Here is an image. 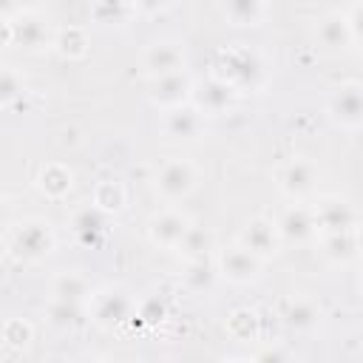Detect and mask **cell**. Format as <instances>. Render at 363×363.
<instances>
[{
    "mask_svg": "<svg viewBox=\"0 0 363 363\" xmlns=\"http://www.w3.org/2000/svg\"><path fill=\"white\" fill-rule=\"evenodd\" d=\"M11 252L20 258V261H43L51 255L54 250V233L48 227V221H40V218H28L23 224H17L11 230V241H9Z\"/></svg>",
    "mask_w": 363,
    "mask_h": 363,
    "instance_id": "6da1fadb",
    "label": "cell"
},
{
    "mask_svg": "<svg viewBox=\"0 0 363 363\" xmlns=\"http://www.w3.org/2000/svg\"><path fill=\"white\" fill-rule=\"evenodd\" d=\"M133 315V298L122 286H102L88 301V318L99 326H119Z\"/></svg>",
    "mask_w": 363,
    "mask_h": 363,
    "instance_id": "7a4b0ae2",
    "label": "cell"
},
{
    "mask_svg": "<svg viewBox=\"0 0 363 363\" xmlns=\"http://www.w3.org/2000/svg\"><path fill=\"white\" fill-rule=\"evenodd\" d=\"M199 184V170L187 159H170L156 173V193L164 201H182L187 199Z\"/></svg>",
    "mask_w": 363,
    "mask_h": 363,
    "instance_id": "3957f363",
    "label": "cell"
},
{
    "mask_svg": "<svg viewBox=\"0 0 363 363\" xmlns=\"http://www.w3.org/2000/svg\"><path fill=\"white\" fill-rule=\"evenodd\" d=\"M227 85H233L235 91H252L264 82V62L258 60V54L247 51V48H235L224 54V77Z\"/></svg>",
    "mask_w": 363,
    "mask_h": 363,
    "instance_id": "277c9868",
    "label": "cell"
},
{
    "mask_svg": "<svg viewBox=\"0 0 363 363\" xmlns=\"http://www.w3.org/2000/svg\"><path fill=\"white\" fill-rule=\"evenodd\" d=\"M193 85L196 82L187 77V71L164 74V77H156L147 82V99L162 111H173L193 99Z\"/></svg>",
    "mask_w": 363,
    "mask_h": 363,
    "instance_id": "5b68a950",
    "label": "cell"
},
{
    "mask_svg": "<svg viewBox=\"0 0 363 363\" xmlns=\"http://www.w3.org/2000/svg\"><path fill=\"white\" fill-rule=\"evenodd\" d=\"M326 111L335 125L360 128L363 125V82H346L335 88L326 99Z\"/></svg>",
    "mask_w": 363,
    "mask_h": 363,
    "instance_id": "8992f818",
    "label": "cell"
},
{
    "mask_svg": "<svg viewBox=\"0 0 363 363\" xmlns=\"http://www.w3.org/2000/svg\"><path fill=\"white\" fill-rule=\"evenodd\" d=\"M235 244L244 247V250H247L250 255H255L258 261H267V258H272V255L278 252V247H281V233H278L275 221L258 216V218H250V221L241 227Z\"/></svg>",
    "mask_w": 363,
    "mask_h": 363,
    "instance_id": "52a82bcc",
    "label": "cell"
},
{
    "mask_svg": "<svg viewBox=\"0 0 363 363\" xmlns=\"http://www.w3.org/2000/svg\"><path fill=\"white\" fill-rule=\"evenodd\" d=\"M184 48L176 40H153L145 54H142V68L150 79L164 77V74H176L184 71Z\"/></svg>",
    "mask_w": 363,
    "mask_h": 363,
    "instance_id": "ba28073f",
    "label": "cell"
},
{
    "mask_svg": "<svg viewBox=\"0 0 363 363\" xmlns=\"http://www.w3.org/2000/svg\"><path fill=\"white\" fill-rule=\"evenodd\" d=\"M233 99H235V88L227 85L221 77H210V79H201L193 85L190 105L199 108L201 116H218L233 108Z\"/></svg>",
    "mask_w": 363,
    "mask_h": 363,
    "instance_id": "9c48e42d",
    "label": "cell"
},
{
    "mask_svg": "<svg viewBox=\"0 0 363 363\" xmlns=\"http://www.w3.org/2000/svg\"><path fill=\"white\" fill-rule=\"evenodd\" d=\"M318 176H320V170H318V164L312 159H292V162H286L281 167L278 187L289 199H306L315 190Z\"/></svg>",
    "mask_w": 363,
    "mask_h": 363,
    "instance_id": "30bf717a",
    "label": "cell"
},
{
    "mask_svg": "<svg viewBox=\"0 0 363 363\" xmlns=\"http://www.w3.org/2000/svg\"><path fill=\"white\" fill-rule=\"evenodd\" d=\"M193 227V221L182 213V210H162L147 221V238L156 247L164 250H176L182 244V238L187 235V230Z\"/></svg>",
    "mask_w": 363,
    "mask_h": 363,
    "instance_id": "8fae6325",
    "label": "cell"
},
{
    "mask_svg": "<svg viewBox=\"0 0 363 363\" xmlns=\"http://www.w3.org/2000/svg\"><path fill=\"white\" fill-rule=\"evenodd\" d=\"M216 269L221 278H227L230 284H250L258 278V269H261V261L255 255H250L244 247L233 244L227 250H218L216 255Z\"/></svg>",
    "mask_w": 363,
    "mask_h": 363,
    "instance_id": "7c38bea8",
    "label": "cell"
},
{
    "mask_svg": "<svg viewBox=\"0 0 363 363\" xmlns=\"http://www.w3.org/2000/svg\"><path fill=\"white\" fill-rule=\"evenodd\" d=\"M315 224L323 235H332V233H352L357 227V210L346 201V199H323L318 207H315Z\"/></svg>",
    "mask_w": 363,
    "mask_h": 363,
    "instance_id": "4fadbf2b",
    "label": "cell"
},
{
    "mask_svg": "<svg viewBox=\"0 0 363 363\" xmlns=\"http://www.w3.org/2000/svg\"><path fill=\"white\" fill-rule=\"evenodd\" d=\"M162 130L170 142H196L204 130V116L199 113V108H193L190 102L173 111H164L162 119Z\"/></svg>",
    "mask_w": 363,
    "mask_h": 363,
    "instance_id": "5bb4252c",
    "label": "cell"
},
{
    "mask_svg": "<svg viewBox=\"0 0 363 363\" xmlns=\"http://www.w3.org/2000/svg\"><path fill=\"white\" fill-rule=\"evenodd\" d=\"M278 233H281V241H289V244H303L315 235L318 224H315V210L303 207V204H292L281 213V218L275 221Z\"/></svg>",
    "mask_w": 363,
    "mask_h": 363,
    "instance_id": "9a60e30c",
    "label": "cell"
},
{
    "mask_svg": "<svg viewBox=\"0 0 363 363\" xmlns=\"http://www.w3.org/2000/svg\"><path fill=\"white\" fill-rule=\"evenodd\" d=\"M71 230H74L77 241L94 247V244L102 241V235H105V230H108V213H102L99 207L88 204V207H82V210L74 213V218H71Z\"/></svg>",
    "mask_w": 363,
    "mask_h": 363,
    "instance_id": "2e32d148",
    "label": "cell"
},
{
    "mask_svg": "<svg viewBox=\"0 0 363 363\" xmlns=\"http://www.w3.org/2000/svg\"><path fill=\"white\" fill-rule=\"evenodd\" d=\"M318 40L326 48H346L354 37H352V26L349 17L343 11H332L318 23Z\"/></svg>",
    "mask_w": 363,
    "mask_h": 363,
    "instance_id": "e0dca14e",
    "label": "cell"
},
{
    "mask_svg": "<svg viewBox=\"0 0 363 363\" xmlns=\"http://www.w3.org/2000/svg\"><path fill=\"white\" fill-rule=\"evenodd\" d=\"M11 43H17V45H23L28 51H37V48L51 43V31H48V26L43 20L23 17V20L11 23Z\"/></svg>",
    "mask_w": 363,
    "mask_h": 363,
    "instance_id": "ac0fdd59",
    "label": "cell"
},
{
    "mask_svg": "<svg viewBox=\"0 0 363 363\" xmlns=\"http://www.w3.org/2000/svg\"><path fill=\"white\" fill-rule=\"evenodd\" d=\"M320 320V309L312 298H292L284 309V323L295 332H309Z\"/></svg>",
    "mask_w": 363,
    "mask_h": 363,
    "instance_id": "d6986e66",
    "label": "cell"
},
{
    "mask_svg": "<svg viewBox=\"0 0 363 363\" xmlns=\"http://www.w3.org/2000/svg\"><path fill=\"white\" fill-rule=\"evenodd\" d=\"M91 286L85 281V275L79 272H60L54 281V301H65V303H88L91 301Z\"/></svg>",
    "mask_w": 363,
    "mask_h": 363,
    "instance_id": "ffe728a7",
    "label": "cell"
},
{
    "mask_svg": "<svg viewBox=\"0 0 363 363\" xmlns=\"http://www.w3.org/2000/svg\"><path fill=\"white\" fill-rule=\"evenodd\" d=\"M213 250H216L213 233H210L207 227H199V224H193V227L187 230V235L182 238V244L176 247V252L184 255L187 261H204V258H210Z\"/></svg>",
    "mask_w": 363,
    "mask_h": 363,
    "instance_id": "44dd1931",
    "label": "cell"
},
{
    "mask_svg": "<svg viewBox=\"0 0 363 363\" xmlns=\"http://www.w3.org/2000/svg\"><path fill=\"white\" fill-rule=\"evenodd\" d=\"M360 252V238L357 233H332V235H323V255L332 261V264H349L354 261Z\"/></svg>",
    "mask_w": 363,
    "mask_h": 363,
    "instance_id": "7402d4cb",
    "label": "cell"
},
{
    "mask_svg": "<svg viewBox=\"0 0 363 363\" xmlns=\"http://www.w3.org/2000/svg\"><path fill=\"white\" fill-rule=\"evenodd\" d=\"M37 184H40V190H43L45 196H51V199H62V196L71 190V184H74V173H71L65 164L51 162V164H45V167L40 170Z\"/></svg>",
    "mask_w": 363,
    "mask_h": 363,
    "instance_id": "603a6c76",
    "label": "cell"
},
{
    "mask_svg": "<svg viewBox=\"0 0 363 363\" xmlns=\"http://www.w3.org/2000/svg\"><path fill=\"white\" fill-rule=\"evenodd\" d=\"M221 11L233 26H258L267 14V6L258 0H230L221 6Z\"/></svg>",
    "mask_w": 363,
    "mask_h": 363,
    "instance_id": "cb8c5ba5",
    "label": "cell"
},
{
    "mask_svg": "<svg viewBox=\"0 0 363 363\" xmlns=\"http://www.w3.org/2000/svg\"><path fill=\"white\" fill-rule=\"evenodd\" d=\"M88 309H82L79 303H65V301H51L48 303V323L57 329H77L85 320Z\"/></svg>",
    "mask_w": 363,
    "mask_h": 363,
    "instance_id": "d4e9b609",
    "label": "cell"
},
{
    "mask_svg": "<svg viewBox=\"0 0 363 363\" xmlns=\"http://www.w3.org/2000/svg\"><path fill=\"white\" fill-rule=\"evenodd\" d=\"M94 207H99L102 213H119L125 207V187L116 182V179H108V182H99L96 190H94Z\"/></svg>",
    "mask_w": 363,
    "mask_h": 363,
    "instance_id": "484cf974",
    "label": "cell"
},
{
    "mask_svg": "<svg viewBox=\"0 0 363 363\" xmlns=\"http://www.w3.org/2000/svg\"><path fill=\"white\" fill-rule=\"evenodd\" d=\"M216 275H218L216 261H210V258H204V261H190V264H187V272H184V284H187L190 289L201 292V289H207V286L216 281Z\"/></svg>",
    "mask_w": 363,
    "mask_h": 363,
    "instance_id": "4316f807",
    "label": "cell"
},
{
    "mask_svg": "<svg viewBox=\"0 0 363 363\" xmlns=\"http://www.w3.org/2000/svg\"><path fill=\"white\" fill-rule=\"evenodd\" d=\"M227 332H230L233 337H238V340L255 337V335H258V318H255V312H252V309H235V312H230V318H227Z\"/></svg>",
    "mask_w": 363,
    "mask_h": 363,
    "instance_id": "83f0119b",
    "label": "cell"
},
{
    "mask_svg": "<svg viewBox=\"0 0 363 363\" xmlns=\"http://www.w3.org/2000/svg\"><path fill=\"white\" fill-rule=\"evenodd\" d=\"M54 45H57V51H60L62 57H82V54L88 51V37H85L82 28L71 26V28L60 31V37L54 40Z\"/></svg>",
    "mask_w": 363,
    "mask_h": 363,
    "instance_id": "f1b7e54d",
    "label": "cell"
},
{
    "mask_svg": "<svg viewBox=\"0 0 363 363\" xmlns=\"http://www.w3.org/2000/svg\"><path fill=\"white\" fill-rule=\"evenodd\" d=\"M3 340H6L11 349H26L28 340H31V326H28L26 320H20V318H11V320H6V326H3Z\"/></svg>",
    "mask_w": 363,
    "mask_h": 363,
    "instance_id": "f546056e",
    "label": "cell"
},
{
    "mask_svg": "<svg viewBox=\"0 0 363 363\" xmlns=\"http://www.w3.org/2000/svg\"><path fill=\"white\" fill-rule=\"evenodd\" d=\"M20 94H23V79L14 74V68H3V74H0V102L9 105Z\"/></svg>",
    "mask_w": 363,
    "mask_h": 363,
    "instance_id": "4dcf8cb0",
    "label": "cell"
},
{
    "mask_svg": "<svg viewBox=\"0 0 363 363\" xmlns=\"http://www.w3.org/2000/svg\"><path fill=\"white\" fill-rule=\"evenodd\" d=\"M250 363H292V354L281 346H264V349H258V354Z\"/></svg>",
    "mask_w": 363,
    "mask_h": 363,
    "instance_id": "1f68e13d",
    "label": "cell"
},
{
    "mask_svg": "<svg viewBox=\"0 0 363 363\" xmlns=\"http://www.w3.org/2000/svg\"><path fill=\"white\" fill-rule=\"evenodd\" d=\"M346 17H349V26H352V37L354 40H363V3H354L346 11Z\"/></svg>",
    "mask_w": 363,
    "mask_h": 363,
    "instance_id": "d6a6232c",
    "label": "cell"
},
{
    "mask_svg": "<svg viewBox=\"0 0 363 363\" xmlns=\"http://www.w3.org/2000/svg\"><path fill=\"white\" fill-rule=\"evenodd\" d=\"M85 363H108V360H85Z\"/></svg>",
    "mask_w": 363,
    "mask_h": 363,
    "instance_id": "836d02e7",
    "label": "cell"
},
{
    "mask_svg": "<svg viewBox=\"0 0 363 363\" xmlns=\"http://www.w3.org/2000/svg\"><path fill=\"white\" fill-rule=\"evenodd\" d=\"M221 363H244V360H221Z\"/></svg>",
    "mask_w": 363,
    "mask_h": 363,
    "instance_id": "e575fe53",
    "label": "cell"
}]
</instances>
